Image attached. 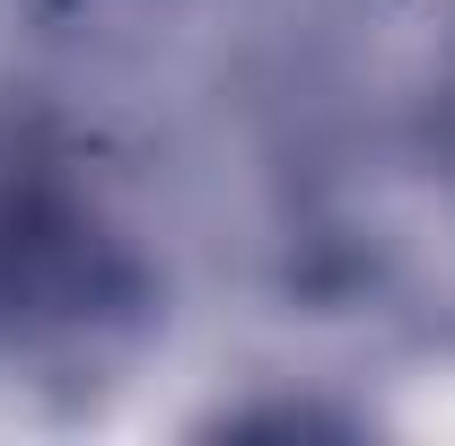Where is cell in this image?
<instances>
[{
    "instance_id": "obj_1",
    "label": "cell",
    "mask_w": 455,
    "mask_h": 446,
    "mask_svg": "<svg viewBox=\"0 0 455 446\" xmlns=\"http://www.w3.org/2000/svg\"><path fill=\"white\" fill-rule=\"evenodd\" d=\"M70 298H79V227H61L0 193V333L18 315L70 307Z\"/></svg>"
}]
</instances>
